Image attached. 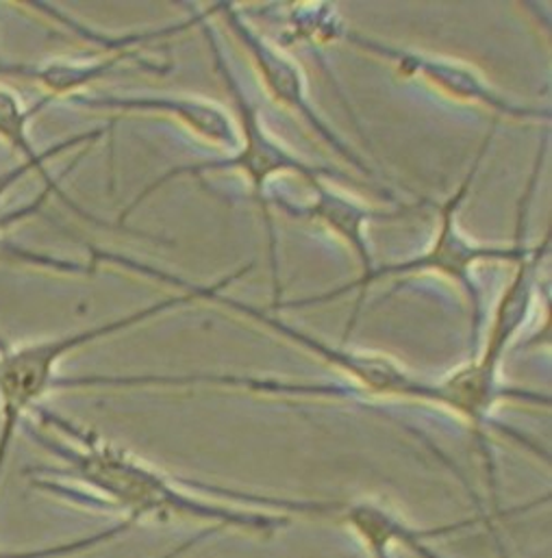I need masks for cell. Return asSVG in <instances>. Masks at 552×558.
<instances>
[{
  "instance_id": "277c9868",
  "label": "cell",
  "mask_w": 552,
  "mask_h": 558,
  "mask_svg": "<svg viewBox=\"0 0 552 558\" xmlns=\"http://www.w3.org/2000/svg\"><path fill=\"white\" fill-rule=\"evenodd\" d=\"M207 15L205 20L199 22L207 46L212 50V59H214V68L220 76V81L225 83L231 100H233V111H236V122H238V131H240V144L236 150H231V155L223 157V159H214V161H199V163H183V166H175L172 170H168L166 174H161L159 179H155L148 187H144L135 201L122 209L120 214V222H124L129 218V214L133 209H137L146 198H151L157 190H161L164 185H168L175 179L181 177H203V174H216V172H242L247 177V181L251 183V192H253V201L257 203L260 211H262V220H264V229L268 233V255H271V270H273V306L280 302V275H278V240H276L275 220H273V211H271V196H268V185L275 177L280 174H296L298 179H302L307 185H313L317 181H326V179H348L346 174L326 168V166H313L304 159H300L298 155H293L289 148H285V144H280L275 135L266 129L260 109L253 105V100L247 96L240 78L236 76L231 63L227 61L223 46L218 41V35L214 31V26L209 24Z\"/></svg>"
},
{
  "instance_id": "ba28073f",
  "label": "cell",
  "mask_w": 552,
  "mask_h": 558,
  "mask_svg": "<svg viewBox=\"0 0 552 558\" xmlns=\"http://www.w3.org/2000/svg\"><path fill=\"white\" fill-rule=\"evenodd\" d=\"M309 515L331 518L344 526L372 558H392L394 548H405L418 558H440L429 548V542L464 533L483 522V518H470L446 526L420 529L387 505L368 498L355 502H313Z\"/></svg>"
},
{
  "instance_id": "5bb4252c",
  "label": "cell",
  "mask_w": 552,
  "mask_h": 558,
  "mask_svg": "<svg viewBox=\"0 0 552 558\" xmlns=\"http://www.w3.org/2000/svg\"><path fill=\"white\" fill-rule=\"evenodd\" d=\"M127 59H137V57L131 50H124V52H118L116 57H105L94 63H50L39 70H28L31 74L26 76H35L44 87H48L50 98L63 96V94L72 96V92L103 78L120 61H127Z\"/></svg>"
},
{
  "instance_id": "7c38bea8",
  "label": "cell",
  "mask_w": 552,
  "mask_h": 558,
  "mask_svg": "<svg viewBox=\"0 0 552 558\" xmlns=\"http://www.w3.org/2000/svg\"><path fill=\"white\" fill-rule=\"evenodd\" d=\"M50 100H52V98L46 96V98H41L35 107L26 109V107L15 98L13 92L0 87V140H4V144H9L13 150L20 153V155L24 157V163L33 166V170L39 172V177L44 179L46 190H48L50 194L59 196V198H61L70 209H74L83 220H89V222H94V225H105V222H100L98 218H94L92 214L83 211L74 201H70V198L63 194V190L59 187V181L52 179V177L46 172L44 163H46L48 159L57 157L59 153H65L68 148H74V146H79V144H85V146L96 144V142L107 133V129H96V131H89V133L74 135V137L65 140V142H59V144L50 146L48 150L37 153V150L33 148L31 140H28L26 126H28V120H31L35 113H39L41 107H46Z\"/></svg>"
},
{
  "instance_id": "52a82bcc",
  "label": "cell",
  "mask_w": 552,
  "mask_h": 558,
  "mask_svg": "<svg viewBox=\"0 0 552 558\" xmlns=\"http://www.w3.org/2000/svg\"><path fill=\"white\" fill-rule=\"evenodd\" d=\"M214 9L225 17L229 31L236 35L242 48L251 54V61L268 96L275 100L276 105L296 113L346 163H350L365 177H374L372 168L363 161V157H359L357 150L350 144H346L333 131V126H328L322 120V116L315 111V107L309 100V89H307V81L300 65L291 57H287L280 48H276L275 44H271L255 26H251L249 20L242 15V11L233 2H216Z\"/></svg>"
},
{
  "instance_id": "3957f363",
  "label": "cell",
  "mask_w": 552,
  "mask_h": 558,
  "mask_svg": "<svg viewBox=\"0 0 552 558\" xmlns=\"http://www.w3.org/2000/svg\"><path fill=\"white\" fill-rule=\"evenodd\" d=\"M120 268H127L135 275L148 277V279L159 280V282H168V284H179L185 291H192L196 300H209L216 302L225 308H231L240 315H244L251 322H257L262 326H266L268 330L276 332L278 337L300 345L302 350L315 354L317 359H322L326 365L344 372L352 383V387L359 391V398H385V400H409V402H424L431 407H440L446 409L448 413L457 415L466 426L472 420V402H470V393L466 383L461 380V376L457 374V369H453L448 376L440 378V380H427L420 378L418 374H413L409 367H405L403 363H398L396 359L387 356V354H379V352H361V350H350V348H337L331 345L322 339H317L315 335H309L302 328H296L287 322H283L280 317L268 315L262 308L247 304L242 300H236L231 295H225L223 291L236 282V280L247 277L255 264L242 266L240 270L231 272L229 277H223L212 284H199V282H190L181 277H175L166 270H159L157 266H148L142 262H135L131 257H122L120 259Z\"/></svg>"
},
{
  "instance_id": "2e32d148",
  "label": "cell",
  "mask_w": 552,
  "mask_h": 558,
  "mask_svg": "<svg viewBox=\"0 0 552 558\" xmlns=\"http://www.w3.org/2000/svg\"><path fill=\"white\" fill-rule=\"evenodd\" d=\"M223 533H227V531H225V529H220V526H205V529H201L199 533H194L192 537L183 539L181 544L172 546L170 550H166L164 555H159L157 558L188 557V555H192L196 548H201L203 544H207L209 539H214V537H218V535H223Z\"/></svg>"
},
{
  "instance_id": "9a60e30c",
  "label": "cell",
  "mask_w": 552,
  "mask_h": 558,
  "mask_svg": "<svg viewBox=\"0 0 552 558\" xmlns=\"http://www.w3.org/2000/svg\"><path fill=\"white\" fill-rule=\"evenodd\" d=\"M131 529H135V524L120 520L107 529H100L92 535H83L79 539L72 542H63L57 546H44V548H31V550H2L0 548V558H72L87 555L96 548H103L120 537H124Z\"/></svg>"
},
{
  "instance_id": "9c48e42d",
  "label": "cell",
  "mask_w": 552,
  "mask_h": 558,
  "mask_svg": "<svg viewBox=\"0 0 552 558\" xmlns=\"http://www.w3.org/2000/svg\"><path fill=\"white\" fill-rule=\"evenodd\" d=\"M72 105L96 109V111H122V113H164L179 120L188 131L214 144L220 150H236L240 144L238 122L229 111L205 98H181V96H105V94H72Z\"/></svg>"
},
{
  "instance_id": "8fae6325",
  "label": "cell",
  "mask_w": 552,
  "mask_h": 558,
  "mask_svg": "<svg viewBox=\"0 0 552 558\" xmlns=\"http://www.w3.org/2000/svg\"><path fill=\"white\" fill-rule=\"evenodd\" d=\"M549 251H551V233H547V238L538 246H531L527 257L514 264L516 270L509 282L505 284L503 293L499 295L496 306L492 311L485 345L475 354L479 361L494 367H503L507 350L520 337V332L525 330L533 313L536 291L540 284V270Z\"/></svg>"
},
{
  "instance_id": "7a4b0ae2",
  "label": "cell",
  "mask_w": 552,
  "mask_h": 558,
  "mask_svg": "<svg viewBox=\"0 0 552 558\" xmlns=\"http://www.w3.org/2000/svg\"><path fill=\"white\" fill-rule=\"evenodd\" d=\"M499 131V118H494L492 129L485 133L483 142L479 144V150L468 168V172L464 174L461 183L457 185V190L437 207V229L433 240L429 242V246L403 262H394V264H383L376 266L365 272L359 275L357 279L350 282H344L335 289L315 293V295H307L300 300H280L278 304L273 306V311H298V308H309V306H320V304H328L333 300H339L341 295L357 291V300H355V308L350 313V319L346 324V337L350 335V330L355 328L359 313L363 308V300L365 293L372 284L387 279H400V277H413V275H437L444 279L455 282L468 302L470 308V350L472 356L481 350V328H483V298H481V289L475 277V270L481 264H518L523 257L529 255L531 246L527 242V222H529V207H531V198L533 192L538 187L540 181V172L544 166V150H547V140L542 142L544 146L540 148V155L536 159V168L529 177V185L523 194L520 201V211H518V227H516V240L512 244H481L475 242L472 238H468L461 227H459V211L461 205L468 201L475 179L492 148L494 135Z\"/></svg>"
},
{
  "instance_id": "30bf717a",
  "label": "cell",
  "mask_w": 552,
  "mask_h": 558,
  "mask_svg": "<svg viewBox=\"0 0 552 558\" xmlns=\"http://www.w3.org/2000/svg\"><path fill=\"white\" fill-rule=\"evenodd\" d=\"M309 190H311L313 198L307 205H293L285 198H273L271 205L278 207L289 218L317 222L320 227L331 231L335 238H339L359 259L361 275H365L374 268L370 242L365 235L368 225L383 222V220L385 222L398 220V218L407 216V211L413 209V207H407L396 214L385 211V209H372V207L355 201L352 196L331 187L326 181H317V183L309 185Z\"/></svg>"
},
{
  "instance_id": "6da1fadb",
  "label": "cell",
  "mask_w": 552,
  "mask_h": 558,
  "mask_svg": "<svg viewBox=\"0 0 552 558\" xmlns=\"http://www.w3.org/2000/svg\"><path fill=\"white\" fill-rule=\"evenodd\" d=\"M33 413L44 428L57 433L52 437L22 424L26 435L59 461L55 468L28 470L35 476L33 485L39 489L92 494L89 500L94 505L122 513V520L135 526L146 522H203L205 526L268 537L291 524L287 513H262L194 496L185 489V481L168 476L96 430L44 407H37Z\"/></svg>"
},
{
  "instance_id": "8992f818",
  "label": "cell",
  "mask_w": 552,
  "mask_h": 558,
  "mask_svg": "<svg viewBox=\"0 0 552 558\" xmlns=\"http://www.w3.org/2000/svg\"><path fill=\"white\" fill-rule=\"evenodd\" d=\"M339 41H346L363 52H370L379 59L389 61L392 65L398 68L400 74L405 76H418L427 81L431 87H435L440 94L468 102V105H479L488 111L494 113V118H514V120H551V111L547 107H531V105H520L509 100L505 94H501L496 87H492L481 72H477L472 65L440 57V54H427L400 46L385 44L381 39L368 37L363 33L344 28L339 35Z\"/></svg>"
},
{
  "instance_id": "4fadbf2b",
  "label": "cell",
  "mask_w": 552,
  "mask_h": 558,
  "mask_svg": "<svg viewBox=\"0 0 552 558\" xmlns=\"http://www.w3.org/2000/svg\"><path fill=\"white\" fill-rule=\"evenodd\" d=\"M28 172H35L33 166H28V163L22 161V166L13 168L11 172L0 174V198H2V194H4L20 177H24V174H28ZM48 196H50V192L44 190V192L39 194V198H37L35 203H31L28 207H24V209H20V211H13V214H2V216H0V231H2L4 227H9V225L17 222V220L28 218L31 214H37V211L41 209V205L46 203ZM0 259H15V262H20V264L39 266V268L59 270V272H72V275H92V272L96 270V266H94L92 262H89V264H74V262H63V259H55V257H48V255H39V253H31V251L15 248V246H11L2 235H0Z\"/></svg>"
},
{
  "instance_id": "5b68a950",
  "label": "cell",
  "mask_w": 552,
  "mask_h": 558,
  "mask_svg": "<svg viewBox=\"0 0 552 558\" xmlns=\"http://www.w3.org/2000/svg\"><path fill=\"white\" fill-rule=\"evenodd\" d=\"M194 302V293L185 291L157 300L144 308L109 319L105 324L68 332L55 339L33 341L15 348H7L0 339V478L17 428L24 424L26 413L35 411L39 402L50 391H55L57 367L70 352L105 337H113L155 317H161L168 311L190 306Z\"/></svg>"
}]
</instances>
